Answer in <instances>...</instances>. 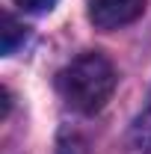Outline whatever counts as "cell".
<instances>
[{"instance_id":"1","label":"cell","mask_w":151,"mask_h":154,"mask_svg":"<svg viewBox=\"0 0 151 154\" xmlns=\"http://www.w3.org/2000/svg\"><path fill=\"white\" fill-rule=\"evenodd\" d=\"M59 95L77 113L92 116L107 107L116 89V68L104 54H80L57 77Z\"/></svg>"},{"instance_id":"2","label":"cell","mask_w":151,"mask_h":154,"mask_svg":"<svg viewBox=\"0 0 151 154\" xmlns=\"http://www.w3.org/2000/svg\"><path fill=\"white\" fill-rule=\"evenodd\" d=\"M89 21L101 30H119L145 12V0H86Z\"/></svg>"},{"instance_id":"3","label":"cell","mask_w":151,"mask_h":154,"mask_svg":"<svg viewBox=\"0 0 151 154\" xmlns=\"http://www.w3.org/2000/svg\"><path fill=\"white\" fill-rule=\"evenodd\" d=\"M131 142L136 145V151L151 154V95H148L145 110L136 116V122H133V128H131Z\"/></svg>"},{"instance_id":"4","label":"cell","mask_w":151,"mask_h":154,"mask_svg":"<svg viewBox=\"0 0 151 154\" xmlns=\"http://www.w3.org/2000/svg\"><path fill=\"white\" fill-rule=\"evenodd\" d=\"M0 36H3V54H15V48L24 42L27 33H24V27L9 12H3V30H0Z\"/></svg>"},{"instance_id":"5","label":"cell","mask_w":151,"mask_h":154,"mask_svg":"<svg viewBox=\"0 0 151 154\" xmlns=\"http://www.w3.org/2000/svg\"><path fill=\"white\" fill-rule=\"evenodd\" d=\"M24 12H33V15H42V12H51L57 6V0H15Z\"/></svg>"},{"instance_id":"6","label":"cell","mask_w":151,"mask_h":154,"mask_svg":"<svg viewBox=\"0 0 151 154\" xmlns=\"http://www.w3.org/2000/svg\"><path fill=\"white\" fill-rule=\"evenodd\" d=\"M59 154H80V145H77V142H71V145L62 142V145H59Z\"/></svg>"}]
</instances>
